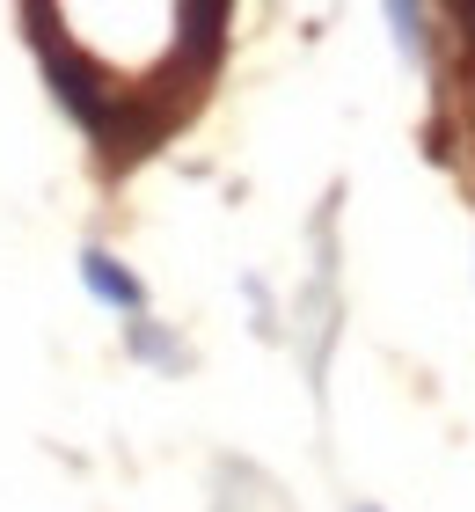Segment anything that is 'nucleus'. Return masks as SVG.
<instances>
[{
  "label": "nucleus",
  "mask_w": 475,
  "mask_h": 512,
  "mask_svg": "<svg viewBox=\"0 0 475 512\" xmlns=\"http://www.w3.org/2000/svg\"><path fill=\"white\" fill-rule=\"evenodd\" d=\"M366 512H373V505H366Z\"/></svg>",
  "instance_id": "nucleus-3"
},
{
  "label": "nucleus",
  "mask_w": 475,
  "mask_h": 512,
  "mask_svg": "<svg viewBox=\"0 0 475 512\" xmlns=\"http://www.w3.org/2000/svg\"><path fill=\"white\" fill-rule=\"evenodd\" d=\"M454 22H468V44H475V8H454Z\"/></svg>",
  "instance_id": "nucleus-2"
},
{
  "label": "nucleus",
  "mask_w": 475,
  "mask_h": 512,
  "mask_svg": "<svg viewBox=\"0 0 475 512\" xmlns=\"http://www.w3.org/2000/svg\"><path fill=\"white\" fill-rule=\"evenodd\" d=\"M81 278H88V293H95V300H110V308H125V315L139 308V300H147V286H139V278L117 264L110 249H88V256H81Z\"/></svg>",
  "instance_id": "nucleus-1"
}]
</instances>
